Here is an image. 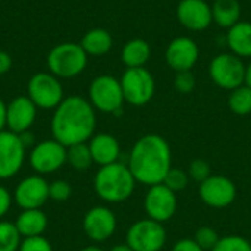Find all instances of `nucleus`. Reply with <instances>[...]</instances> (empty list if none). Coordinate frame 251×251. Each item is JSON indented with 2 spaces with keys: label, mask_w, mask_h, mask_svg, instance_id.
Listing matches in <instances>:
<instances>
[{
  "label": "nucleus",
  "mask_w": 251,
  "mask_h": 251,
  "mask_svg": "<svg viewBox=\"0 0 251 251\" xmlns=\"http://www.w3.org/2000/svg\"><path fill=\"white\" fill-rule=\"evenodd\" d=\"M96 109L81 96H69L54 109L51 135L65 147L88 143L96 131Z\"/></svg>",
  "instance_id": "1"
},
{
  "label": "nucleus",
  "mask_w": 251,
  "mask_h": 251,
  "mask_svg": "<svg viewBox=\"0 0 251 251\" xmlns=\"http://www.w3.org/2000/svg\"><path fill=\"white\" fill-rule=\"evenodd\" d=\"M126 165L137 184L147 187L162 184L172 168L171 146L159 134H146L132 146Z\"/></svg>",
  "instance_id": "2"
},
{
  "label": "nucleus",
  "mask_w": 251,
  "mask_h": 251,
  "mask_svg": "<svg viewBox=\"0 0 251 251\" xmlns=\"http://www.w3.org/2000/svg\"><path fill=\"white\" fill-rule=\"evenodd\" d=\"M94 191L106 203H122L128 200L137 185L126 163H112L100 166L94 175Z\"/></svg>",
  "instance_id": "3"
},
{
  "label": "nucleus",
  "mask_w": 251,
  "mask_h": 251,
  "mask_svg": "<svg viewBox=\"0 0 251 251\" xmlns=\"http://www.w3.org/2000/svg\"><path fill=\"white\" fill-rule=\"evenodd\" d=\"M88 62V54L79 43H60L47 54V66L50 74L57 78H74L79 75Z\"/></svg>",
  "instance_id": "4"
},
{
  "label": "nucleus",
  "mask_w": 251,
  "mask_h": 251,
  "mask_svg": "<svg viewBox=\"0 0 251 251\" xmlns=\"http://www.w3.org/2000/svg\"><path fill=\"white\" fill-rule=\"evenodd\" d=\"M88 101L99 112L112 115L121 113L125 103L121 81L112 75L96 76L88 88Z\"/></svg>",
  "instance_id": "5"
},
{
  "label": "nucleus",
  "mask_w": 251,
  "mask_h": 251,
  "mask_svg": "<svg viewBox=\"0 0 251 251\" xmlns=\"http://www.w3.org/2000/svg\"><path fill=\"white\" fill-rule=\"evenodd\" d=\"M246 69L243 59L234 53H221L209 65V75L215 85L232 91L246 84Z\"/></svg>",
  "instance_id": "6"
},
{
  "label": "nucleus",
  "mask_w": 251,
  "mask_h": 251,
  "mask_svg": "<svg viewBox=\"0 0 251 251\" xmlns=\"http://www.w3.org/2000/svg\"><path fill=\"white\" fill-rule=\"evenodd\" d=\"M119 81L126 103L141 107L151 101L156 91V81L153 74L144 66L126 68Z\"/></svg>",
  "instance_id": "7"
},
{
  "label": "nucleus",
  "mask_w": 251,
  "mask_h": 251,
  "mask_svg": "<svg viewBox=\"0 0 251 251\" xmlns=\"http://www.w3.org/2000/svg\"><path fill=\"white\" fill-rule=\"evenodd\" d=\"M125 240L132 251H162L166 246L168 234L163 224L146 218L128 228Z\"/></svg>",
  "instance_id": "8"
},
{
  "label": "nucleus",
  "mask_w": 251,
  "mask_h": 251,
  "mask_svg": "<svg viewBox=\"0 0 251 251\" xmlns=\"http://www.w3.org/2000/svg\"><path fill=\"white\" fill-rule=\"evenodd\" d=\"M28 97L37 109H56L63 101V87L50 72H38L28 81Z\"/></svg>",
  "instance_id": "9"
},
{
  "label": "nucleus",
  "mask_w": 251,
  "mask_h": 251,
  "mask_svg": "<svg viewBox=\"0 0 251 251\" xmlns=\"http://www.w3.org/2000/svg\"><path fill=\"white\" fill-rule=\"evenodd\" d=\"M200 200L212 209H226L237 199V185L224 175H210L199 184Z\"/></svg>",
  "instance_id": "10"
},
{
  "label": "nucleus",
  "mask_w": 251,
  "mask_h": 251,
  "mask_svg": "<svg viewBox=\"0 0 251 251\" xmlns=\"http://www.w3.org/2000/svg\"><path fill=\"white\" fill-rule=\"evenodd\" d=\"M178 209L176 193L169 190L163 182L149 187L144 196V210L147 218L165 224L174 218Z\"/></svg>",
  "instance_id": "11"
},
{
  "label": "nucleus",
  "mask_w": 251,
  "mask_h": 251,
  "mask_svg": "<svg viewBox=\"0 0 251 251\" xmlns=\"http://www.w3.org/2000/svg\"><path fill=\"white\" fill-rule=\"evenodd\" d=\"M68 149L54 138L35 144L29 153V165L38 175L59 171L66 163Z\"/></svg>",
  "instance_id": "12"
},
{
  "label": "nucleus",
  "mask_w": 251,
  "mask_h": 251,
  "mask_svg": "<svg viewBox=\"0 0 251 251\" xmlns=\"http://www.w3.org/2000/svg\"><path fill=\"white\" fill-rule=\"evenodd\" d=\"M118 226L113 210L106 206L91 207L82 219V229L93 243H104L113 237Z\"/></svg>",
  "instance_id": "13"
},
{
  "label": "nucleus",
  "mask_w": 251,
  "mask_h": 251,
  "mask_svg": "<svg viewBox=\"0 0 251 251\" xmlns=\"http://www.w3.org/2000/svg\"><path fill=\"white\" fill-rule=\"evenodd\" d=\"M25 162V146L18 134L0 132V179L13 178Z\"/></svg>",
  "instance_id": "14"
},
{
  "label": "nucleus",
  "mask_w": 251,
  "mask_h": 251,
  "mask_svg": "<svg viewBox=\"0 0 251 251\" xmlns=\"http://www.w3.org/2000/svg\"><path fill=\"white\" fill-rule=\"evenodd\" d=\"M49 200V184L41 175L24 178L13 191V201L22 210L41 209Z\"/></svg>",
  "instance_id": "15"
},
{
  "label": "nucleus",
  "mask_w": 251,
  "mask_h": 251,
  "mask_svg": "<svg viewBox=\"0 0 251 251\" xmlns=\"http://www.w3.org/2000/svg\"><path fill=\"white\" fill-rule=\"evenodd\" d=\"M200 56L197 43L190 37H176L174 38L165 51V60L171 69L175 72L191 71Z\"/></svg>",
  "instance_id": "16"
},
{
  "label": "nucleus",
  "mask_w": 251,
  "mask_h": 251,
  "mask_svg": "<svg viewBox=\"0 0 251 251\" xmlns=\"http://www.w3.org/2000/svg\"><path fill=\"white\" fill-rule=\"evenodd\" d=\"M178 22L190 31H204L212 22V6L206 0H181L176 6Z\"/></svg>",
  "instance_id": "17"
},
{
  "label": "nucleus",
  "mask_w": 251,
  "mask_h": 251,
  "mask_svg": "<svg viewBox=\"0 0 251 251\" xmlns=\"http://www.w3.org/2000/svg\"><path fill=\"white\" fill-rule=\"evenodd\" d=\"M37 118V106L28 96L15 97L6 109V126L13 134H22L29 131Z\"/></svg>",
  "instance_id": "18"
},
{
  "label": "nucleus",
  "mask_w": 251,
  "mask_h": 251,
  "mask_svg": "<svg viewBox=\"0 0 251 251\" xmlns=\"http://www.w3.org/2000/svg\"><path fill=\"white\" fill-rule=\"evenodd\" d=\"M88 147L93 156V162L99 166H106L119 162L121 144L116 137L107 132L94 134L88 141Z\"/></svg>",
  "instance_id": "19"
},
{
  "label": "nucleus",
  "mask_w": 251,
  "mask_h": 251,
  "mask_svg": "<svg viewBox=\"0 0 251 251\" xmlns=\"http://www.w3.org/2000/svg\"><path fill=\"white\" fill-rule=\"evenodd\" d=\"M47 216L41 209L22 210L15 221V225L22 238L41 237L47 229Z\"/></svg>",
  "instance_id": "20"
},
{
  "label": "nucleus",
  "mask_w": 251,
  "mask_h": 251,
  "mask_svg": "<svg viewBox=\"0 0 251 251\" xmlns=\"http://www.w3.org/2000/svg\"><path fill=\"white\" fill-rule=\"evenodd\" d=\"M226 44L235 56L251 57V22L240 21L228 29Z\"/></svg>",
  "instance_id": "21"
},
{
  "label": "nucleus",
  "mask_w": 251,
  "mask_h": 251,
  "mask_svg": "<svg viewBox=\"0 0 251 251\" xmlns=\"http://www.w3.org/2000/svg\"><path fill=\"white\" fill-rule=\"evenodd\" d=\"M79 44L88 56H104L110 51L113 46V38L107 29L93 28L84 34Z\"/></svg>",
  "instance_id": "22"
},
{
  "label": "nucleus",
  "mask_w": 251,
  "mask_h": 251,
  "mask_svg": "<svg viewBox=\"0 0 251 251\" xmlns=\"http://www.w3.org/2000/svg\"><path fill=\"white\" fill-rule=\"evenodd\" d=\"M151 56L150 44L143 38H132L125 43L121 59L126 68H143Z\"/></svg>",
  "instance_id": "23"
},
{
  "label": "nucleus",
  "mask_w": 251,
  "mask_h": 251,
  "mask_svg": "<svg viewBox=\"0 0 251 251\" xmlns=\"http://www.w3.org/2000/svg\"><path fill=\"white\" fill-rule=\"evenodd\" d=\"M213 22L221 28L229 29L241 18V3L238 0H215L212 4Z\"/></svg>",
  "instance_id": "24"
},
{
  "label": "nucleus",
  "mask_w": 251,
  "mask_h": 251,
  "mask_svg": "<svg viewBox=\"0 0 251 251\" xmlns=\"http://www.w3.org/2000/svg\"><path fill=\"white\" fill-rule=\"evenodd\" d=\"M66 163H69L75 171L84 172L87 169L91 168L93 162V156L88 147V143H79V144H74L71 147H66Z\"/></svg>",
  "instance_id": "25"
},
{
  "label": "nucleus",
  "mask_w": 251,
  "mask_h": 251,
  "mask_svg": "<svg viewBox=\"0 0 251 251\" xmlns=\"http://www.w3.org/2000/svg\"><path fill=\"white\" fill-rule=\"evenodd\" d=\"M228 106L232 113L238 116H246L251 113V88L246 84L229 91Z\"/></svg>",
  "instance_id": "26"
},
{
  "label": "nucleus",
  "mask_w": 251,
  "mask_h": 251,
  "mask_svg": "<svg viewBox=\"0 0 251 251\" xmlns=\"http://www.w3.org/2000/svg\"><path fill=\"white\" fill-rule=\"evenodd\" d=\"M22 237L15 222L0 221V251H19Z\"/></svg>",
  "instance_id": "27"
},
{
  "label": "nucleus",
  "mask_w": 251,
  "mask_h": 251,
  "mask_svg": "<svg viewBox=\"0 0 251 251\" xmlns=\"http://www.w3.org/2000/svg\"><path fill=\"white\" fill-rule=\"evenodd\" d=\"M190 181L191 179H190L187 171H184L181 168H174L172 166L169 169V172L166 174V176L163 179V184L169 190H172L174 193H181V191H184L188 187Z\"/></svg>",
  "instance_id": "28"
},
{
  "label": "nucleus",
  "mask_w": 251,
  "mask_h": 251,
  "mask_svg": "<svg viewBox=\"0 0 251 251\" xmlns=\"http://www.w3.org/2000/svg\"><path fill=\"white\" fill-rule=\"evenodd\" d=\"M210 251H251V243L241 235H226L221 237Z\"/></svg>",
  "instance_id": "29"
},
{
  "label": "nucleus",
  "mask_w": 251,
  "mask_h": 251,
  "mask_svg": "<svg viewBox=\"0 0 251 251\" xmlns=\"http://www.w3.org/2000/svg\"><path fill=\"white\" fill-rule=\"evenodd\" d=\"M219 234L212 226H201L194 234V241L204 251H210L219 241Z\"/></svg>",
  "instance_id": "30"
},
{
  "label": "nucleus",
  "mask_w": 251,
  "mask_h": 251,
  "mask_svg": "<svg viewBox=\"0 0 251 251\" xmlns=\"http://www.w3.org/2000/svg\"><path fill=\"white\" fill-rule=\"evenodd\" d=\"M188 176L191 181H196L199 184H201L203 181H206L210 175H212V169L210 165L203 160V159H194L190 165H188Z\"/></svg>",
  "instance_id": "31"
},
{
  "label": "nucleus",
  "mask_w": 251,
  "mask_h": 251,
  "mask_svg": "<svg viewBox=\"0 0 251 251\" xmlns=\"http://www.w3.org/2000/svg\"><path fill=\"white\" fill-rule=\"evenodd\" d=\"M175 90L181 94H190L196 88V76L191 71H182L176 72L175 81H174Z\"/></svg>",
  "instance_id": "32"
},
{
  "label": "nucleus",
  "mask_w": 251,
  "mask_h": 251,
  "mask_svg": "<svg viewBox=\"0 0 251 251\" xmlns=\"http://www.w3.org/2000/svg\"><path fill=\"white\" fill-rule=\"evenodd\" d=\"M71 194H72V187L63 179H57L49 184V199L54 201H66L71 197Z\"/></svg>",
  "instance_id": "33"
},
{
  "label": "nucleus",
  "mask_w": 251,
  "mask_h": 251,
  "mask_svg": "<svg viewBox=\"0 0 251 251\" xmlns=\"http://www.w3.org/2000/svg\"><path fill=\"white\" fill-rule=\"evenodd\" d=\"M19 251H53L51 244L41 235V237H31L22 238Z\"/></svg>",
  "instance_id": "34"
},
{
  "label": "nucleus",
  "mask_w": 251,
  "mask_h": 251,
  "mask_svg": "<svg viewBox=\"0 0 251 251\" xmlns=\"http://www.w3.org/2000/svg\"><path fill=\"white\" fill-rule=\"evenodd\" d=\"M171 251H204L196 241L194 238H182V240H178L174 246H172V250Z\"/></svg>",
  "instance_id": "35"
},
{
  "label": "nucleus",
  "mask_w": 251,
  "mask_h": 251,
  "mask_svg": "<svg viewBox=\"0 0 251 251\" xmlns=\"http://www.w3.org/2000/svg\"><path fill=\"white\" fill-rule=\"evenodd\" d=\"M12 204V196L9 193V190L3 185H0V219L3 216H6V213L9 212Z\"/></svg>",
  "instance_id": "36"
},
{
  "label": "nucleus",
  "mask_w": 251,
  "mask_h": 251,
  "mask_svg": "<svg viewBox=\"0 0 251 251\" xmlns=\"http://www.w3.org/2000/svg\"><path fill=\"white\" fill-rule=\"evenodd\" d=\"M12 68V57L9 53L0 50V75H4Z\"/></svg>",
  "instance_id": "37"
},
{
  "label": "nucleus",
  "mask_w": 251,
  "mask_h": 251,
  "mask_svg": "<svg viewBox=\"0 0 251 251\" xmlns=\"http://www.w3.org/2000/svg\"><path fill=\"white\" fill-rule=\"evenodd\" d=\"M6 109H7V104L0 99V132L4 131L6 128Z\"/></svg>",
  "instance_id": "38"
},
{
  "label": "nucleus",
  "mask_w": 251,
  "mask_h": 251,
  "mask_svg": "<svg viewBox=\"0 0 251 251\" xmlns=\"http://www.w3.org/2000/svg\"><path fill=\"white\" fill-rule=\"evenodd\" d=\"M19 138H21L22 144L25 146V149L29 147V146H32V143H34V137H32V134L29 131H25V132L19 134Z\"/></svg>",
  "instance_id": "39"
},
{
  "label": "nucleus",
  "mask_w": 251,
  "mask_h": 251,
  "mask_svg": "<svg viewBox=\"0 0 251 251\" xmlns=\"http://www.w3.org/2000/svg\"><path fill=\"white\" fill-rule=\"evenodd\" d=\"M109 251H132V249L125 243V244H116V246H113Z\"/></svg>",
  "instance_id": "40"
},
{
  "label": "nucleus",
  "mask_w": 251,
  "mask_h": 251,
  "mask_svg": "<svg viewBox=\"0 0 251 251\" xmlns=\"http://www.w3.org/2000/svg\"><path fill=\"white\" fill-rule=\"evenodd\" d=\"M246 85L251 88V62L247 65V69H246Z\"/></svg>",
  "instance_id": "41"
},
{
  "label": "nucleus",
  "mask_w": 251,
  "mask_h": 251,
  "mask_svg": "<svg viewBox=\"0 0 251 251\" xmlns=\"http://www.w3.org/2000/svg\"><path fill=\"white\" fill-rule=\"evenodd\" d=\"M79 251H103L100 247H97V246H87V247H84V249H81Z\"/></svg>",
  "instance_id": "42"
}]
</instances>
